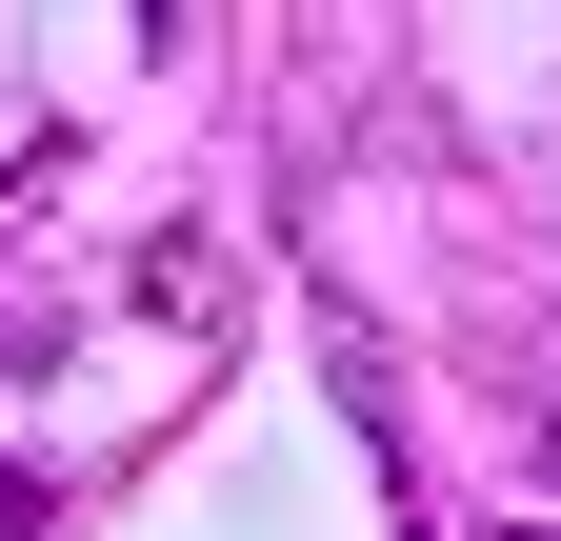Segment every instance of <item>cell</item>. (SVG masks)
I'll list each match as a JSON object with an SVG mask.
<instances>
[{"instance_id":"1","label":"cell","mask_w":561,"mask_h":541,"mask_svg":"<svg viewBox=\"0 0 561 541\" xmlns=\"http://www.w3.org/2000/svg\"><path fill=\"white\" fill-rule=\"evenodd\" d=\"M541 482H561V401H541Z\"/></svg>"}]
</instances>
